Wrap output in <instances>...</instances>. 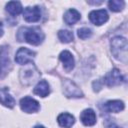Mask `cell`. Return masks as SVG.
Masks as SVG:
<instances>
[{"label":"cell","instance_id":"obj_6","mask_svg":"<svg viewBox=\"0 0 128 128\" xmlns=\"http://www.w3.org/2000/svg\"><path fill=\"white\" fill-rule=\"evenodd\" d=\"M35 57V53L25 47H22L20 48L16 55H15V61L18 63V64H21V65H25L27 63H30L33 61Z\"/></svg>","mask_w":128,"mask_h":128},{"label":"cell","instance_id":"obj_1","mask_svg":"<svg viewBox=\"0 0 128 128\" xmlns=\"http://www.w3.org/2000/svg\"><path fill=\"white\" fill-rule=\"evenodd\" d=\"M19 41H26L32 45H39L44 40V34L38 27L21 28L18 31Z\"/></svg>","mask_w":128,"mask_h":128},{"label":"cell","instance_id":"obj_18","mask_svg":"<svg viewBox=\"0 0 128 128\" xmlns=\"http://www.w3.org/2000/svg\"><path fill=\"white\" fill-rule=\"evenodd\" d=\"M6 11L13 16L18 15L22 12V5L18 1H10L6 4Z\"/></svg>","mask_w":128,"mask_h":128},{"label":"cell","instance_id":"obj_20","mask_svg":"<svg viewBox=\"0 0 128 128\" xmlns=\"http://www.w3.org/2000/svg\"><path fill=\"white\" fill-rule=\"evenodd\" d=\"M124 5H125L124 1H119V0H112V1L108 2V6H109L110 10L114 11V12L121 11L124 8Z\"/></svg>","mask_w":128,"mask_h":128},{"label":"cell","instance_id":"obj_15","mask_svg":"<svg viewBox=\"0 0 128 128\" xmlns=\"http://www.w3.org/2000/svg\"><path fill=\"white\" fill-rule=\"evenodd\" d=\"M57 121H58V123H59V125H60L61 127L70 128V127L74 124L75 119H74V117H73L71 114H69V113H62V114H60V115L58 116Z\"/></svg>","mask_w":128,"mask_h":128},{"label":"cell","instance_id":"obj_17","mask_svg":"<svg viewBox=\"0 0 128 128\" xmlns=\"http://www.w3.org/2000/svg\"><path fill=\"white\" fill-rule=\"evenodd\" d=\"M80 19V13L75 9H69L64 14V21L68 25H73Z\"/></svg>","mask_w":128,"mask_h":128},{"label":"cell","instance_id":"obj_5","mask_svg":"<svg viewBox=\"0 0 128 128\" xmlns=\"http://www.w3.org/2000/svg\"><path fill=\"white\" fill-rule=\"evenodd\" d=\"M10 59L8 49L5 46L0 48V78H3L10 69Z\"/></svg>","mask_w":128,"mask_h":128},{"label":"cell","instance_id":"obj_7","mask_svg":"<svg viewBox=\"0 0 128 128\" xmlns=\"http://www.w3.org/2000/svg\"><path fill=\"white\" fill-rule=\"evenodd\" d=\"M125 79L122 76V74L120 73V71L118 69H113L111 70L109 73L106 74V76L104 77V82L106 83L107 86L112 87V86H116L121 84L122 82H124Z\"/></svg>","mask_w":128,"mask_h":128},{"label":"cell","instance_id":"obj_22","mask_svg":"<svg viewBox=\"0 0 128 128\" xmlns=\"http://www.w3.org/2000/svg\"><path fill=\"white\" fill-rule=\"evenodd\" d=\"M88 3L89 4H101L102 3V1H88Z\"/></svg>","mask_w":128,"mask_h":128},{"label":"cell","instance_id":"obj_13","mask_svg":"<svg viewBox=\"0 0 128 128\" xmlns=\"http://www.w3.org/2000/svg\"><path fill=\"white\" fill-rule=\"evenodd\" d=\"M0 103L8 108H12L15 105V100L9 94L7 88H0Z\"/></svg>","mask_w":128,"mask_h":128},{"label":"cell","instance_id":"obj_4","mask_svg":"<svg viewBox=\"0 0 128 128\" xmlns=\"http://www.w3.org/2000/svg\"><path fill=\"white\" fill-rule=\"evenodd\" d=\"M63 84V92L67 97H73V98H79L83 96L82 91L80 88L71 80L65 79L62 82Z\"/></svg>","mask_w":128,"mask_h":128},{"label":"cell","instance_id":"obj_21","mask_svg":"<svg viewBox=\"0 0 128 128\" xmlns=\"http://www.w3.org/2000/svg\"><path fill=\"white\" fill-rule=\"evenodd\" d=\"M91 35H92V31L89 28L83 27L78 30V37L81 39H87V38L91 37Z\"/></svg>","mask_w":128,"mask_h":128},{"label":"cell","instance_id":"obj_23","mask_svg":"<svg viewBox=\"0 0 128 128\" xmlns=\"http://www.w3.org/2000/svg\"><path fill=\"white\" fill-rule=\"evenodd\" d=\"M3 35V26H2V23L0 22V37Z\"/></svg>","mask_w":128,"mask_h":128},{"label":"cell","instance_id":"obj_10","mask_svg":"<svg viewBox=\"0 0 128 128\" xmlns=\"http://www.w3.org/2000/svg\"><path fill=\"white\" fill-rule=\"evenodd\" d=\"M89 19L90 21L95 25H102L108 20V14L106 10L100 9V10H94L89 13Z\"/></svg>","mask_w":128,"mask_h":128},{"label":"cell","instance_id":"obj_19","mask_svg":"<svg viewBox=\"0 0 128 128\" xmlns=\"http://www.w3.org/2000/svg\"><path fill=\"white\" fill-rule=\"evenodd\" d=\"M58 37L59 39L64 42V43H68L70 41H72L73 39V33L69 30H60L58 32Z\"/></svg>","mask_w":128,"mask_h":128},{"label":"cell","instance_id":"obj_2","mask_svg":"<svg viewBox=\"0 0 128 128\" xmlns=\"http://www.w3.org/2000/svg\"><path fill=\"white\" fill-rule=\"evenodd\" d=\"M111 51L113 56L122 61H127V40L124 37L116 36L111 40Z\"/></svg>","mask_w":128,"mask_h":128},{"label":"cell","instance_id":"obj_12","mask_svg":"<svg viewBox=\"0 0 128 128\" xmlns=\"http://www.w3.org/2000/svg\"><path fill=\"white\" fill-rule=\"evenodd\" d=\"M80 119L85 126H93L96 123V114L92 109L88 108L81 113Z\"/></svg>","mask_w":128,"mask_h":128},{"label":"cell","instance_id":"obj_16","mask_svg":"<svg viewBox=\"0 0 128 128\" xmlns=\"http://www.w3.org/2000/svg\"><path fill=\"white\" fill-rule=\"evenodd\" d=\"M105 109L108 112L117 113V112H120L124 109V103L120 100H110V101L106 102Z\"/></svg>","mask_w":128,"mask_h":128},{"label":"cell","instance_id":"obj_24","mask_svg":"<svg viewBox=\"0 0 128 128\" xmlns=\"http://www.w3.org/2000/svg\"><path fill=\"white\" fill-rule=\"evenodd\" d=\"M34 128H45L44 126H42V125H37V126H35Z\"/></svg>","mask_w":128,"mask_h":128},{"label":"cell","instance_id":"obj_3","mask_svg":"<svg viewBox=\"0 0 128 128\" xmlns=\"http://www.w3.org/2000/svg\"><path fill=\"white\" fill-rule=\"evenodd\" d=\"M39 77V72L36 70V68L31 64V66L22 69L20 71V79L21 81L26 84V85H30L32 83H34Z\"/></svg>","mask_w":128,"mask_h":128},{"label":"cell","instance_id":"obj_25","mask_svg":"<svg viewBox=\"0 0 128 128\" xmlns=\"http://www.w3.org/2000/svg\"><path fill=\"white\" fill-rule=\"evenodd\" d=\"M114 128H122V127H114Z\"/></svg>","mask_w":128,"mask_h":128},{"label":"cell","instance_id":"obj_11","mask_svg":"<svg viewBox=\"0 0 128 128\" xmlns=\"http://www.w3.org/2000/svg\"><path fill=\"white\" fill-rule=\"evenodd\" d=\"M59 58H60L61 62L63 63L64 69L67 72L71 71L74 68V58H73L72 54L69 51H67V50L62 51L60 53V55H59Z\"/></svg>","mask_w":128,"mask_h":128},{"label":"cell","instance_id":"obj_8","mask_svg":"<svg viewBox=\"0 0 128 128\" xmlns=\"http://www.w3.org/2000/svg\"><path fill=\"white\" fill-rule=\"evenodd\" d=\"M20 107L26 113H33L39 110L40 105L35 99L31 97H24L20 100Z\"/></svg>","mask_w":128,"mask_h":128},{"label":"cell","instance_id":"obj_9","mask_svg":"<svg viewBox=\"0 0 128 128\" xmlns=\"http://www.w3.org/2000/svg\"><path fill=\"white\" fill-rule=\"evenodd\" d=\"M23 17L27 22H37L41 18V9L39 6L26 7L23 11Z\"/></svg>","mask_w":128,"mask_h":128},{"label":"cell","instance_id":"obj_14","mask_svg":"<svg viewBox=\"0 0 128 128\" xmlns=\"http://www.w3.org/2000/svg\"><path fill=\"white\" fill-rule=\"evenodd\" d=\"M33 92H34V94H36L38 96L46 97L50 92V88H49L48 82L46 80H42V81L38 82V84L35 86Z\"/></svg>","mask_w":128,"mask_h":128}]
</instances>
